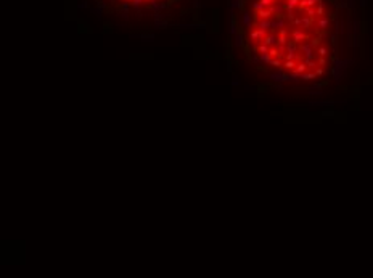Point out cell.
Returning a JSON list of instances; mask_svg holds the SVG:
<instances>
[{
    "instance_id": "cell-4",
    "label": "cell",
    "mask_w": 373,
    "mask_h": 278,
    "mask_svg": "<svg viewBox=\"0 0 373 278\" xmlns=\"http://www.w3.org/2000/svg\"><path fill=\"white\" fill-rule=\"evenodd\" d=\"M317 77H319V76L315 74V71H310V72L306 71V72L301 74V79H302V81H306V82L307 81H312V79H317Z\"/></svg>"
},
{
    "instance_id": "cell-11",
    "label": "cell",
    "mask_w": 373,
    "mask_h": 278,
    "mask_svg": "<svg viewBox=\"0 0 373 278\" xmlns=\"http://www.w3.org/2000/svg\"><path fill=\"white\" fill-rule=\"evenodd\" d=\"M236 45H238V47H241V45H243V37H241V35L236 37Z\"/></svg>"
},
{
    "instance_id": "cell-3",
    "label": "cell",
    "mask_w": 373,
    "mask_h": 278,
    "mask_svg": "<svg viewBox=\"0 0 373 278\" xmlns=\"http://www.w3.org/2000/svg\"><path fill=\"white\" fill-rule=\"evenodd\" d=\"M297 66V61L296 60H285L283 61V69H288V71H294V68Z\"/></svg>"
},
{
    "instance_id": "cell-7",
    "label": "cell",
    "mask_w": 373,
    "mask_h": 278,
    "mask_svg": "<svg viewBox=\"0 0 373 278\" xmlns=\"http://www.w3.org/2000/svg\"><path fill=\"white\" fill-rule=\"evenodd\" d=\"M259 60H260V63L269 64L270 61H272V57H270V53H269V52H267V53H259Z\"/></svg>"
},
{
    "instance_id": "cell-2",
    "label": "cell",
    "mask_w": 373,
    "mask_h": 278,
    "mask_svg": "<svg viewBox=\"0 0 373 278\" xmlns=\"http://www.w3.org/2000/svg\"><path fill=\"white\" fill-rule=\"evenodd\" d=\"M330 26V18L323 15V16H319L317 18V27H319L320 31H326V27Z\"/></svg>"
},
{
    "instance_id": "cell-9",
    "label": "cell",
    "mask_w": 373,
    "mask_h": 278,
    "mask_svg": "<svg viewBox=\"0 0 373 278\" xmlns=\"http://www.w3.org/2000/svg\"><path fill=\"white\" fill-rule=\"evenodd\" d=\"M317 55H319V57H326L328 50H326V47H323V45H320V47L317 48Z\"/></svg>"
},
{
    "instance_id": "cell-5",
    "label": "cell",
    "mask_w": 373,
    "mask_h": 278,
    "mask_svg": "<svg viewBox=\"0 0 373 278\" xmlns=\"http://www.w3.org/2000/svg\"><path fill=\"white\" fill-rule=\"evenodd\" d=\"M307 69H309V68H307V64H306L304 61H299V63H297V66L294 68V72H297V74H302V72H306Z\"/></svg>"
},
{
    "instance_id": "cell-12",
    "label": "cell",
    "mask_w": 373,
    "mask_h": 278,
    "mask_svg": "<svg viewBox=\"0 0 373 278\" xmlns=\"http://www.w3.org/2000/svg\"><path fill=\"white\" fill-rule=\"evenodd\" d=\"M312 87H314V89H315V90H320V89H322V87H323V85H322V84H314V85H312Z\"/></svg>"
},
{
    "instance_id": "cell-1",
    "label": "cell",
    "mask_w": 373,
    "mask_h": 278,
    "mask_svg": "<svg viewBox=\"0 0 373 278\" xmlns=\"http://www.w3.org/2000/svg\"><path fill=\"white\" fill-rule=\"evenodd\" d=\"M270 81L277 82V84H282V82H285V81H290V76L285 74V72H282L278 69V71H275V72L270 74Z\"/></svg>"
},
{
    "instance_id": "cell-13",
    "label": "cell",
    "mask_w": 373,
    "mask_h": 278,
    "mask_svg": "<svg viewBox=\"0 0 373 278\" xmlns=\"http://www.w3.org/2000/svg\"><path fill=\"white\" fill-rule=\"evenodd\" d=\"M360 3H362V5H365V3H367V0H362V2H360Z\"/></svg>"
},
{
    "instance_id": "cell-10",
    "label": "cell",
    "mask_w": 373,
    "mask_h": 278,
    "mask_svg": "<svg viewBox=\"0 0 373 278\" xmlns=\"http://www.w3.org/2000/svg\"><path fill=\"white\" fill-rule=\"evenodd\" d=\"M317 63H319V66H323L325 68V64H326L325 57H319V58H317Z\"/></svg>"
},
{
    "instance_id": "cell-6",
    "label": "cell",
    "mask_w": 373,
    "mask_h": 278,
    "mask_svg": "<svg viewBox=\"0 0 373 278\" xmlns=\"http://www.w3.org/2000/svg\"><path fill=\"white\" fill-rule=\"evenodd\" d=\"M127 2H130L134 7H140L142 3H145V2H148V3H156L158 0H127ZM127 2H125V5H127Z\"/></svg>"
},
{
    "instance_id": "cell-8",
    "label": "cell",
    "mask_w": 373,
    "mask_h": 278,
    "mask_svg": "<svg viewBox=\"0 0 373 278\" xmlns=\"http://www.w3.org/2000/svg\"><path fill=\"white\" fill-rule=\"evenodd\" d=\"M269 64H270V66H273V68H282L283 66V61H282V58L275 57V58H272V61H270Z\"/></svg>"
}]
</instances>
